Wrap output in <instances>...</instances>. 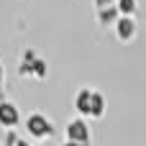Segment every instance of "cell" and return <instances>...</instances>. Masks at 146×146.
Masks as SVG:
<instances>
[{"label":"cell","mask_w":146,"mask_h":146,"mask_svg":"<svg viewBox=\"0 0 146 146\" xmlns=\"http://www.w3.org/2000/svg\"><path fill=\"white\" fill-rule=\"evenodd\" d=\"M26 131L31 133V139H46L54 133V123L44 113H31L26 118Z\"/></svg>","instance_id":"cell-1"},{"label":"cell","mask_w":146,"mask_h":146,"mask_svg":"<svg viewBox=\"0 0 146 146\" xmlns=\"http://www.w3.org/2000/svg\"><path fill=\"white\" fill-rule=\"evenodd\" d=\"M64 133H67V141L85 144V146L92 144V133H90V126H87V121H85V118H72V121L67 123Z\"/></svg>","instance_id":"cell-2"},{"label":"cell","mask_w":146,"mask_h":146,"mask_svg":"<svg viewBox=\"0 0 146 146\" xmlns=\"http://www.w3.org/2000/svg\"><path fill=\"white\" fill-rule=\"evenodd\" d=\"M18 123H21V113H18V105L3 98V100H0V126H3V128H8V131H13Z\"/></svg>","instance_id":"cell-3"},{"label":"cell","mask_w":146,"mask_h":146,"mask_svg":"<svg viewBox=\"0 0 146 146\" xmlns=\"http://www.w3.org/2000/svg\"><path fill=\"white\" fill-rule=\"evenodd\" d=\"M115 36L123 44H128V41L136 38V21H133V15H121L115 21Z\"/></svg>","instance_id":"cell-4"},{"label":"cell","mask_w":146,"mask_h":146,"mask_svg":"<svg viewBox=\"0 0 146 146\" xmlns=\"http://www.w3.org/2000/svg\"><path fill=\"white\" fill-rule=\"evenodd\" d=\"M90 108H92V90L90 87H82L74 95V110L80 115H90Z\"/></svg>","instance_id":"cell-5"},{"label":"cell","mask_w":146,"mask_h":146,"mask_svg":"<svg viewBox=\"0 0 146 146\" xmlns=\"http://www.w3.org/2000/svg\"><path fill=\"white\" fill-rule=\"evenodd\" d=\"M118 18H121V13H118V8H115V5L105 8V10H98V23H100L103 28L115 26V21H118Z\"/></svg>","instance_id":"cell-6"},{"label":"cell","mask_w":146,"mask_h":146,"mask_svg":"<svg viewBox=\"0 0 146 146\" xmlns=\"http://www.w3.org/2000/svg\"><path fill=\"white\" fill-rule=\"evenodd\" d=\"M103 113H105V98H103V92L92 90V108H90V118H103Z\"/></svg>","instance_id":"cell-7"},{"label":"cell","mask_w":146,"mask_h":146,"mask_svg":"<svg viewBox=\"0 0 146 146\" xmlns=\"http://www.w3.org/2000/svg\"><path fill=\"white\" fill-rule=\"evenodd\" d=\"M115 8L121 15H133L139 8V0H115Z\"/></svg>","instance_id":"cell-8"},{"label":"cell","mask_w":146,"mask_h":146,"mask_svg":"<svg viewBox=\"0 0 146 146\" xmlns=\"http://www.w3.org/2000/svg\"><path fill=\"white\" fill-rule=\"evenodd\" d=\"M31 74L38 77V80H44V77H46V62H44V59H36V62L31 64Z\"/></svg>","instance_id":"cell-9"},{"label":"cell","mask_w":146,"mask_h":146,"mask_svg":"<svg viewBox=\"0 0 146 146\" xmlns=\"http://www.w3.org/2000/svg\"><path fill=\"white\" fill-rule=\"evenodd\" d=\"M36 59H38V56H36L33 49H26V51H23V62H26V64H33Z\"/></svg>","instance_id":"cell-10"},{"label":"cell","mask_w":146,"mask_h":146,"mask_svg":"<svg viewBox=\"0 0 146 146\" xmlns=\"http://www.w3.org/2000/svg\"><path fill=\"white\" fill-rule=\"evenodd\" d=\"M92 3H95V8H98V10H105V8L115 5V0H92Z\"/></svg>","instance_id":"cell-11"},{"label":"cell","mask_w":146,"mask_h":146,"mask_svg":"<svg viewBox=\"0 0 146 146\" xmlns=\"http://www.w3.org/2000/svg\"><path fill=\"white\" fill-rule=\"evenodd\" d=\"M15 141H18V133L15 131H8L5 133V146H15Z\"/></svg>","instance_id":"cell-12"},{"label":"cell","mask_w":146,"mask_h":146,"mask_svg":"<svg viewBox=\"0 0 146 146\" xmlns=\"http://www.w3.org/2000/svg\"><path fill=\"white\" fill-rule=\"evenodd\" d=\"M18 72H21L23 77H26V74H31V64H26V62H23V64L18 67Z\"/></svg>","instance_id":"cell-13"},{"label":"cell","mask_w":146,"mask_h":146,"mask_svg":"<svg viewBox=\"0 0 146 146\" xmlns=\"http://www.w3.org/2000/svg\"><path fill=\"white\" fill-rule=\"evenodd\" d=\"M3 82H5V74H3V64H0V100H3Z\"/></svg>","instance_id":"cell-14"},{"label":"cell","mask_w":146,"mask_h":146,"mask_svg":"<svg viewBox=\"0 0 146 146\" xmlns=\"http://www.w3.org/2000/svg\"><path fill=\"white\" fill-rule=\"evenodd\" d=\"M15 146H31V144H28L26 139H18V141H15Z\"/></svg>","instance_id":"cell-15"},{"label":"cell","mask_w":146,"mask_h":146,"mask_svg":"<svg viewBox=\"0 0 146 146\" xmlns=\"http://www.w3.org/2000/svg\"><path fill=\"white\" fill-rule=\"evenodd\" d=\"M62 146H85V144H74V141H64Z\"/></svg>","instance_id":"cell-16"}]
</instances>
